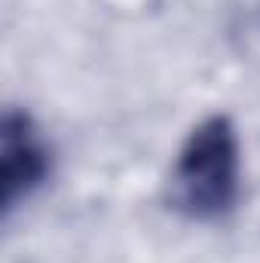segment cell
Returning a JSON list of instances; mask_svg holds the SVG:
<instances>
[{"instance_id": "1", "label": "cell", "mask_w": 260, "mask_h": 263, "mask_svg": "<svg viewBox=\"0 0 260 263\" xmlns=\"http://www.w3.org/2000/svg\"><path fill=\"white\" fill-rule=\"evenodd\" d=\"M242 190V153L239 135L227 114H211L196 123L178 150L169 202L178 214L211 223L227 217Z\"/></svg>"}, {"instance_id": "2", "label": "cell", "mask_w": 260, "mask_h": 263, "mask_svg": "<svg viewBox=\"0 0 260 263\" xmlns=\"http://www.w3.org/2000/svg\"><path fill=\"white\" fill-rule=\"evenodd\" d=\"M52 175V150L28 110L9 107L0 123V205L9 217Z\"/></svg>"}]
</instances>
